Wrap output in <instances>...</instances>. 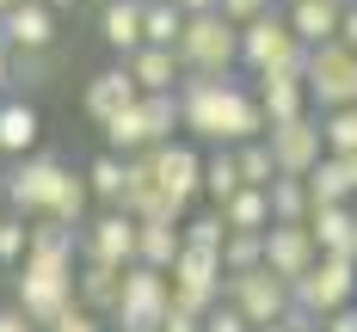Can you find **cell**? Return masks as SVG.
Segmentation results:
<instances>
[{
    "instance_id": "obj_1",
    "label": "cell",
    "mask_w": 357,
    "mask_h": 332,
    "mask_svg": "<svg viewBox=\"0 0 357 332\" xmlns=\"http://www.w3.org/2000/svg\"><path fill=\"white\" fill-rule=\"evenodd\" d=\"M173 56H178V74H185V80H234V68H241V31H234L222 13L185 19Z\"/></svg>"
},
{
    "instance_id": "obj_2",
    "label": "cell",
    "mask_w": 357,
    "mask_h": 332,
    "mask_svg": "<svg viewBox=\"0 0 357 332\" xmlns=\"http://www.w3.org/2000/svg\"><path fill=\"white\" fill-rule=\"evenodd\" d=\"M68 179V166L50 154V148H37L25 160H13L6 173H0V191H6V216L19 221H43L50 216V203H56V191Z\"/></svg>"
},
{
    "instance_id": "obj_3",
    "label": "cell",
    "mask_w": 357,
    "mask_h": 332,
    "mask_svg": "<svg viewBox=\"0 0 357 332\" xmlns=\"http://www.w3.org/2000/svg\"><path fill=\"white\" fill-rule=\"evenodd\" d=\"M13 308H19L37 332H43L62 308H74V264H56V258H19V277H13Z\"/></svg>"
},
{
    "instance_id": "obj_4",
    "label": "cell",
    "mask_w": 357,
    "mask_h": 332,
    "mask_svg": "<svg viewBox=\"0 0 357 332\" xmlns=\"http://www.w3.org/2000/svg\"><path fill=\"white\" fill-rule=\"evenodd\" d=\"M351 301H357V264H345V258H314V271L302 283H289V308L302 320H314V326L326 314L351 308Z\"/></svg>"
},
{
    "instance_id": "obj_5",
    "label": "cell",
    "mask_w": 357,
    "mask_h": 332,
    "mask_svg": "<svg viewBox=\"0 0 357 332\" xmlns=\"http://www.w3.org/2000/svg\"><path fill=\"white\" fill-rule=\"evenodd\" d=\"M241 68H252V74H302L308 68V49L289 37V25L278 13H265V19L241 25Z\"/></svg>"
},
{
    "instance_id": "obj_6",
    "label": "cell",
    "mask_w": 357,
    "mask_h": 332,
    "mask_svg": "<svg viewBox=\"0 0 357 332\" xmlns=\"http://www.w3.org/2000/svg\"><path fill=\"white\" fill-rule=\"evenodd\" d=\"M167 308H173L167 277L130 264V271H123V290H117V308H111V326H117V332H160Z\"/></svg>"
},
{
    "instance_id": "obj_7",
    "label": "cell",
    "mask_w": 357,
    "mask_h": 332,
    "mask_svg": "<svg viewBox=\"0 0 357 332\" xmlns=\"http://www.w3.org/2000/svg\"><path fill=\"white\" fill-rule=\"evenodd\" d=\"M302 86L321 111H351L357 105V56L345 43H321L308 49V68H302Z\"/></svg>"
},
{
    "instance_id": "obj_8",
    "label": "cell",
    "mask_w": 357,
    "mask_h": 332,
    "mask_svg": "<svg viewBox=\"0 0 357 332\" xmlns=\"http://www.w3.org/2000/svg\"><path fill=\"white\" fill-rule=\"evenodd\" d=\"M74 253H80V264L130 271V264H136V221L123 216V210H99V216L74 234Z\"/></svg>"
},
{
    "instance_id": "obj_9",
    "label": "cell",
    "mask_w": 357,
    "mask_h": 332,
    "mask_svg": "<svg viewBox=\"0 0 357 332\" xmlns=\"http://www.w3.org/2000/svg\"><path fill=\"white\" fill-rule=\"evenodd\" d=\"M222 295H228V308L247 320L252 332L259 326H278L289 314V290L271 277V271H247V277H222Z\"/></svg>"
},
{
    "instance_id": "obj_10",
    "label": "cell",
    "mask_w": 357,
    "mask_h": 332,
    "mask_svg": "<svg viewBox=\"0 0 357 332\" xmlns=\"http://www.w3.org/2000/svg\"><path fill=\"white\" fill-rule=\"evenodd\" d=\"M148 179H154V191L167 197V203H191L197 191H204V154L191 142H167V148H148Z\"/></svg>"
},
{
    "instance_id": "obj_11",
    "label": "cell",
    "mask_w": 357,
    "mask_h": 332,
    "mask_svg": "<svg viewBox=\"0 0 357 332\" xmlns=\"http://www.w3.org/2000/svg\"><path fill=\"white\" fill-rule=\"evenodd\" d=\"M314 240H308V228H278V221H271V228H265V234H259V271H271V277H278V283H302V277H308V271H314Z\"/></svg>"
},
{
    "instance_id": "obj_12",
    "label": "cell",
    "mask_w": 357,
    "mask_h": 332,
    "mask_svg": "<svg viewBox=\"0 0 357 332\" xmlns=\"http://www.w3.org/2000/svg\"><path fill=\"white\" fill-rule=\"evenodd\" d=\"M265 154H271V166H278V179H308V166L321 160V123H308V117H296V123H278V129H265L259 136Z\"/></svg>"
},
{
    "instance_id": "obj_13",
    "label": "cell",
    "mask_w": 357,
    "mask_h": 332,
    "mask_svg": "<svg viewBox=\"0 0 357 332\" xmlns=\"http://www.w3.org/2000/svg\"><path fill=\"white\" fill-rule=\"evenodd\" d=\"M265 136V117H259V99H252L241 80H222V105H215V142L247 148Z\"/></svg>"
},
{
    "instance_id": "obj_14",
    "label": "cell",
    "mask_w": 357,
    "mask_h": 332,
    "mask_svg": "<svg viewBox=\"0 0 357 332\" xmlns=\"http://www.w3.org/2000/svg\"><path fill=\"white\" fill-rule=\"evenodd\" d=\"M0 43L13 49V56H31V49H56V13L50 6H13V13H0Z\"/></svg>"
},
{
    "instance_id": "obj_15",
    "label": "cell",
    "mask_w": 357,
    "mask_h": 332,
    "mask_svg": "<svg viewBox=\"0 0 357 332\" xmlns=\"http://www.w3.org/2000/svg\"><path fill=\"white\" fill-rule=\"evenodd\" d=\"M308 240L321 258H345L357 264V210L351 203H333V210H308Z\"/></svg>"
},
{
    "instance_id": "obj_16",
    "label": "cell",
    "mask_w": 357,
    "mask_h": 332,
    "mask_svg": "<svg viewBox=\"0 0 357 332\" xmlns=\"http://www.w3.org/2000/svg\"><path fill=\"white\" fill-rule=\"evenodd\" d=\"M37 136H43V117L25 93H13V99H0V160H25L37 154Z\"/></svg>"
},
{
    "instance_id": "obj_17",
    "label": "cell",
    "mask_w": 357,
    "mask_h": 332,
    "mask_svg": "<svg viewBox=\"0 0 357 332\" xmlns=\"http://www.w3.org/2000/svg\"><path fill=\"white\" fill-rule=\"evenodd\" d=\"M259 117H265V129H278V123H296L302 111H308V86H302V74H259Z\"/></svg>"
},
{
    "instance_id": "obj_18",
    "label": "cell",
    "mask_w": 357,
    "mask_h": 332,
    "mask_svg": "<svg viewBox=\"0 0 357 332\" xmlns=\"http://www.w3.org/2000/svg\"><path fill=\"white\" fill-rule=\"evenodd\" d=\"M136 99H142V93H136V80H130L123 62H117V68H99L93 80H86V99H80V105H86V117L105 129L111 117H117V111H130Z\"/></svg>"
},
{
    "instance_id": "obj_19",
    "label": "cell",
    "mask_w": 357,
    "mask_h": 332,
    "mask_svg": "<svg viewBox=\"0 0 357 332\" xmlns=\"http://www.w3.org/2000/svg\"><path fill=\"white\" fill-rule=\"evenodd\" d=\"M339 19H345L339 0H296L284 25H289V37L302 49H321V43H339Z\"/></svg>"
},
{
    "instance_id": "obj_20",
    "label": "cell",
    "mask_w": 357,
    "mask_h": 332,
    "mask_svg": "<svg viewBox=\"0 0 357 332\" xmlns=\"http://www.w3.org/2000/svg\"><path fill=\"white\" fill-rule=\"evenodd\" d=\"M123 74L136 80V93H142V99H154V93H178V80H185L173 49H136V56L123 62Z\"/></svg>"
},
{
    "instance_id": "obj_21",
    "label": "cell",
    "mask_w": 357,
    "mask_h": 332,
    "mask_svg": "<svg viewBox=\"0 0 357 332\" xmlns=\"http://www.w3.org/2000/svg\"><path fill=\"white\" fill-rule=\"evenodd\" d=\"M117 290H123V271H111V264H74V308H86V314L105 320L117 308Z\"/></svg>"
},
{
    "instance_id": "obj_22",
    "label": "cell",
    "mask_w": 357,
    "mask_h": 332,
    "mask_svg": "<svg viewBox=\"0 0 357 332\" xmlns=\"http://www.w3.org/2000/svg\"><path fill=\"white\" fill-rule=\"evenodd\" d=\"M99 37H105L123 62H130V56L142 49V6H136V0H117V6H105V13H99Z\"/></svg>"
},
{
    "instance_id": "obj_23",
    "label": "cell",
    "mask_w": 357,
    "mask_h": 332,
    "mask_svg": "<svg viewBox=\"0 0 357 332\" xmlns=\"http://www.w3.org/2000/svg\"><path fill=\"white\" fill-rule=\"evenodd\" d=\"M308 210H333V203H351V179H345V160H333L321 154L314 166H308Z\"/></svg>"
},
{
    "instance_id": "obj_24",
    "label": "cell",
    "mask_w": 357,
    "mask_h": 332,
    "mask_svg": "<svg viewBox=\"0 0 357 332\" xmlns=\"http://www.w3.org/2000/svg\"><path fill=\"white\" fill-rule=\"evenodd\" d=\"M185 253V240H178V228H160V221H136V264H142V271H160V277H167V271H173V258Z\"/></svg>"
},
{
    "instance_id": "obj_25",
    "label": "cell",
    "mask_w": 357,
    "mask_h": 332,
    "mask_svg": "<svg viewBox=\"0 0 357 332\" xmlns=\"http://www.w3.org/2000/svg\"><path fill=\"white\" fill-rule=\"evenodd\" d=\"M215 216H222L228 234H265V228H271V203H265V191H247V184H241Z\"/></svg>"
},
{
    "instance_id": "obj_26",
    "label": "cell",
    "mask_w": 357,
    "mask_h": 332,
    "mask_svg": "<svg viewBox=\"0 0 357 332\" xmlns=\"http://www.w3.org/2000/svg\"><path fill=\"white\" fill-rule=\"evenodd\" d=\"M105 154H117V160H136V154H148V129H142V99L130 111H117L105 123Z\"/></svg>"
},
{
    "instance_id": "obj_27",
    "label": "cell",
    "mask_w": 357,
    "mask_h": 332,
    "mask_svg": "<svg viewBox=\"0 0 357 332\" xmlns=\"http://www.w3.org/2000/svg\"><path fill=\"white\" fill-rule=\"evenodd\" d=\"M265 203L278 228H308V184L302 179H271L265 184Z\"/></svg>"
},
{
    "instance_id": "obj_28",
    "label": "cell",
    "mask_w": 357,
    "mask_h": 332,
    "mask_svg": "<svg viewBox=\"0 0 357 332\" xmlns=\"http://www.w3.org/2000/svg\"><path fill=\"white\" fill-rule=\"evenodd\" d=\"M86 203H93V191H86V179H80V173H68L43 221H56V228H68V234H80V228H86Z\"/></svg>"
},
{
    "instance_id": "obj_29",
    "label": "cell",
    "mask_w": 357,
    "mask_h": 332,
    "mask_svg": "<svg viewBox=\"0 0 357 332\" xmlns=\"http://www.w3.org/2000/svg\"><path fill=\"white\" fill-rule=\"evenodd\" d=\"M178 31H185V13H178L173 0H154V6H142V49H173Z\"/></svg>"
},
{
    "instance_id": "obj_30",
    "label": "cell",
    "mask_w": 357,
    "mask_h": 332,
    "mask_svg": "<svg viewBox=\"0 0 357 332\" xmlns=\"http://www.w3.org/2000/svg\"><path fill=\"white\" fill-rule=\"evenodd\" d=\"M80 179H86V191H93L105 210H117V203H123V160H117V154H99Z\"/></svg>"
},
{
    "instance_id": "obj_31",
    "label": "cell",
    "mask_w": 357,
    "mask_h": 332,
    "mask_svg": "<svg viewBox=\"0 0 357 332\" xmlns=\"http://www.w3.org/2000/svg\"><path fill=\"white\" fill-rule=\"evenodd\" d=\"M142 129H148V148H167L178 129V99L173 93H154V99H142Z\"/></svg>"
},
{
    "instance_id": "obj_32",
    "label": "cell",
    "mask_w": 357,
    "mask_h": 332,
    "mask_svg": "<svg viewBox=\"0 0 357 332\" xmlns=\"http://www.w3.org/2000/svg\"><path fill=\"white\" fill-rule=\"evenodd\" d=\"M25 258H56V264H74V234H68V228H56V221H31Z\"/></svg>"
},
{
    "instance_id": "obj_33",
    "label": "cell",
    "mask_w": 357,
    "mask_h": 332,
    "mask_svg": "<svg viewBox=\"0 0 357 332\" xmlns=\"http://www.w3.org/2000/svg\"><path fill=\"white\" fill-rule=\"evenodd\" d=\"M234 191H241V173H234V154L222 148L215 160H204V197H210L215 210H222V203H228Z\"/></svg>"
},
{
    "instance_id": "obj_34",
    "label": "cell",
    "mask_w": 357,
    "mask_h": 332,
    "mask_svg": "<svg viewBox=\"0 0 357 332\" xmlns=\"http://www.w3.org/2000/svg\"><path fill=\"white\" fill-rule=\"evenodd\" d=\"M234 173H241V184H247V191H265V184L278 179V166H271L265 142H247V148H234Z\"/></svg>"
},
{
    "instance_id": "obj_35",
    "label": "cell",
    "mask_w": 357,
    "mask_h": 332,
    "mask_svg": "<svg viewBox=\"0 0 357 332\" xmlns=\"http://www.w3.org/2000/svg\"><path fill=\"white\" fill-rule=\"evenodd\" d=\"M215 258H222V277H247V271H259V234H228Z\"/></svg>"
},
{
    "instance_id": "obj_36",
    "label": "cell",
    "mask_w": 357,
    "mask_h": 332,
    "mask_svg": "<svg viewBox=\"0 0 357 332\" xmlns=\"http://www.w3.org/2000/svg\"><path fill=\"white\" fill-rule=\"evenodd\" d=\"M56 80V49H31V56H13V86H50Z\"/></svg>"
},
{
    "instance_id": "obj_37",
    "label": "cell",
    "mask_w": 357,
    "mask_h": 332,
    "mask_svg": "<svg viewBox=\"0 0 357 332\" xmlns=\"http://www.w3.org/2000/svg\"><path fill=\"white\" fill-rule=\"evenodd\" d=\"M178 240L191 246V253H222V240H228V228H222V216H197L178 228Z\"/></svg>"
},
{
    "instance_id": "obj_38",
    "label": "cell",
    "mask_w": 357,
    "mask_h": 332,
    "mask_svg": "<svg viewBox=\"0 0 357 332\" xmlns=\"http://www.w3.org/2000/svg\"><path fill=\"white\" fill-rule=\"evenodd\" d=\"M25 240H31V221L0 216V264H19L25 258Z\"/></svg>"
},
{
    "instance_id": "obj_39",
    "label": "cell",
    "mask_w": 357,
    "mask_h": 332,
    "mask_svg": "<svg viewBox=\"0 0 357 332\" xmlns=\"http://www.w3.org/2000/svg\"><path fill=\"white\" fill-rule=\"evenodd\" d=\"M215 13L241 31V25H252V19H265V13H271V0H215Z\"/></svg>"
},
{
    "instance_id": "obj_40",
    "label": "cell",
    "mask_w": 357,
    "mask_h": 332,
    "mask_svg": "<svg viewBox=\"0 0 357 332\" xmlns=\"http://www.w3.org/2000/svg\"><path fill=\"white\" fill-rule=\"evenodd\" d=\"M43 332H105V320H99V314H86V308H62Z\"/></svg>"
},
{
    "instance_id": "obj_41",
    "label": "cell",
    "mask_w": 357,
    "mask_h": 332,
    "mask_svg": "<svg viewBox=\"0 0 357 332\" xmlns=\"http://www.w3.org/2000/svg\"><path fill=\"white\" fill-rule=\"evenodd\" d=\"M204 332H252V326L234 314V308H228V301H215L210 314H204Z\"/></svg>"
},
{
    "instance_id": "obj_42",
    "label": "cell",
    "mask_w": 357,
    "mask_h": 332,
    "mask_svg": "<svg viewBox=\"0 0 357 332\" xmlns=\"http://www.w3.org/2000/svg\"><path fill=\"white\" fill-rule=\"evenodd\" d=\"M321 332H357V301H351V308H339V314H326Z\"/></svg>"
},
{
    "instance_id": "obj_43",
    "label": "cell",
    "mask_w": 357,
    "mask_h": 332,
    "mask_svg": "<svg viewBox=\"0 0 357 332\" xmlns=\"http://www.w3.org/2000/svg\"><path fill=\"white\" fill-rule=\"evenodd\" d=\"M160 332H204V320H191V314H178V308H167V320H160Z\"/></svg>"
},
{
    "instance_id": "obj_44",
    "label": "cell",
    "mask_w": 357,
    "mask_h": 332,
    "mask_svg": "<svg viewBox=\"0 0 357 332\" xmlns=\"http://www.w3.org/2000/svg\"><path fill=\"white\" fill-rule=\"evenodd\" d=\"M339 43H345V49L357 56V0L345 6V19H339Z\"/></svg>"
},
{
    "instance_id": "obj_45",
    "label": "cell",
    "mask_w": 357,
    "mask_h": 332,
    "mask_svg": "<svg viewBox=\"0 0 357 332\" xmlns=\"http://www.w3.org/2000/svg\"><path fill=\"white\" fill-rule=\"evenodd\" d=\"M0 332H37V326L19 314V308H0Z\"/></svg>"
},
{
    "instance_id": "obj_46",
    "label": "cell",
    "mask_w": 357,
    "mask_h": 332,
    "mask_svg": "<svg viewBox=\"0 0 357 332\" xmlns=\"http://www.w3.org/2000/svg\"><path fill=\"white\" fill-rule=\"evenodd\" d=\"M0 99H13V49L0 43Z\"/></svg>"
},
{
    "instance_id": "obj_47",
    "label": "cell",
    "mask_w": 357,
    "mask_h": 332,
    "mask_svg": "<svg viewBox=\"0 0 357 332\" xmlns=\"http://www.w3.org/2000/svg\"><path fill=\"white\" fill-rule=\"evenodd\" d=\"M178 13H185V19H204V13H215V0H173Z\"/></svg>"
},
{
    "instance_id": "obj_48",
    "label": "cell",
    "mask_w": 357,
    "mask_h": 332,
    "mask_svg": "<svg viewBox=\"0 0 357 332\" xmlns=\"http://www.w3.org/2000/svg\"><path fill=\"white\" fill-rule=\"evenodd\" d=\"M345 179H351V197H357V154H345Z\"/></svg>"
},
{
    "instance_id": "obj_49",
    "label": "cell",
    "mask_w": 357,
    "mask_h": 332,
    "mask_svg": "<svg viewBox=\"0 0 357 332\" xmlns=\"http://www.w3.org/2000/svg\"><path fill=\"white\" fill-rule=\"evenodd\" d=\"M37 6H50V13H68V6H80V0H37Z\"/></svg>"
},
{
    "instance_id": "obj_50",
    "label": "cell",
    "mask_w": 357,
    "mask_h": 332,
    "mask_svg": "<svg viewBox=\"0 0 357 332\" xmlns=\"http://www.w3.org/2000/svg\"><path fill=\"white\" fill-rule=\"evenodd\" d=\"M13 6H25V0H0V13H13Z\"/></svg>"
},
{
    "instance_id": "obj_51",
    "label": "cell",
    "mask_w": 357,
    "mask_h": 332,
    "mask_svg": "<svg viewBox=\"0 0 357 332\" xmlns=\"http://www.w3.org/2000/svg\"><path fill=\"white\" fill-rule=\"evenodd\" d=\"M93 6H99V13H105V6H117V0H93Z\"/></svg>"
},
{
    "instance_id": "obj_52",
    "label": "cell",
    "mask_w": 357,
    "mask_h": 332,
    "mask_svg": "<svg viewBox=\"0 0 357 332\" xmlns=\"http://www.w3.org/2000/svg\"><path fill=\"white\" fill-rule=\"evenodd\" d=\"M259 332H289V326H259Z\"/></svg>"
},
{
    "instance_id": "obj_53",
    "label": "cell",
    "mask_w": 357,
    "mask_h": 332,
    "mask_svg": "<svg viewBox=\"0 0 357 332\" xmlns=\"http://www.w3.org/2000/svg\"><path fill=\"white\" fill-rule=\"evenodd\" d=\"M136 6H154V0H136Z\"/></svg>"
},
{
    "instance_id": "obj_54",
    "label": "cell",
    "mask_w": 357,
    "mask_h": 332,
    "mask_svg": "<svg viewBox=\"0 0 357 332\" xmlns=\"http://www.w3.org/2000/svg\"><path fill=\"white\" fill-rule=\"evenodd\" d=\"M0 173H6V160H0Z\"/></svg>"
},
{
    "instance_id": "obj_55",
    "label": "cell",
    "mask_w": 357,
    "mask_h": 332,
    "mask_svg": "<svg viewBox=\"0 0 357 332\" xmlns=\"http://www.w3.org/2000/svg\"><path fill=\"white\" fill-rule=\"evenodd\" d=\"M314 332H321V326H314Z\"/></svg>"
}]
</instances>
